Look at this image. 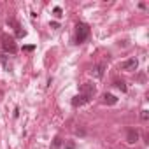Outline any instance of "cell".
<instances>
[{"label": "cell", "mask_w": 149, "mask_h": 149, "mask_svg": "<svg viewBox=\"0 0 149 149\" xmlns=\"http://www.w3.org/2000/svg\"><path fill=\"white\" fill-rule=\"evenodd\" d=\"M76 28H77V32H76V39H77V42L81 44V42H84V40L88 39V35H90V26H88L86 23H79Z\"/></svg>", "instance_id": "cell-1"}, {"label": "cell", "mask_w": 149, "mask_h": 149, "mask_svg": "<svg viewBox=\"0 0 149 149\" xmlns=\"http://www.w3.org/2000/svg\"><path fill=\"white\" fill-rule=\"evenodd\" d=\"M2 47H4L6 53H11V54H14V53L18 51V46H16L14 39H13V37H7V35L2 37Z\"/></svg>", "instance_id": "cell-2"}, {"label": "cell", "mask_w": 149, "mask_h": 149, "mask_svg": "<svg viewBox=\"0 0 149 149\" xmlns=\"http://www.w3.org/2000/svg\"><path fill=\"white\" fill-rule=\"evenodd\" d=\"M90 98H91V97H86V95H81V93H79V95H76V97L72 98V105H74V107H81V105L88 104Z\"/></svg>", "instance_id": "cell-3"}, {"label": "cell", "mask_w": 149, "mask_h": 149, "mask_svg": "<svg viewBox=\"0 0 149 149\" xmlns=\"http://www.w3.org/2000/svg\"><path fill=\"white\" fill-rule=\"evenodd\" d=\"M137 67H139V61L135 58H130V60H126V61L121 63V68L123 70H135Z\"/></svg>", "instance_id": "cell-4"}, {"label": "cell", "mask_w": 149, "mask_h": 149, "mask_svg": "<svg viewBox=\"0 0 149 149\" xmlns=\"http://www.w3.org/2000/svg\"><path fill=\"white\" fill-rule=\"evenodd\" d=\"M81 95H86V97H93L95 95V86L91 83H84L81 86Z\"/></svg>", "instance_id": "cell-5"}, {"label": "cell", "mask_w": 149, "mask_h": 149, "mask_svg": "<svg viewBox=\"0 0 149 149\" xmlns=\"http://www.w3.org/2000/svg\"><path fill=\"white\" fill-rule=\"evenodd\" d=\"M126 140L130 144H135L139 140V132L137 130H128V135H126Z\"/></svg>", "instance_id": "cell-6"}, {"label": "cell", "mask_w": 149, "mask_h": 149, "mask_svg": "<svg viewBox=\"0 0 149 149\" xmlns=\"http://www.w3.org/2000/svg\"><path fill=\"white\" fill-rule=\"evenodd\" d=\"M104 102H105L107 105H114V104H118V98H116L114 95H111V93H105V95H104Z\"/></svg>", "instance_id": "cell-7"}, {"label": "cell", "mask_w": 149, "mask_h": 149, "mask_svg": "<svg viewBox=\"0 0 149 149\" xmlns=\"http://www.w3.org/2000/svg\"><path fill=\"white\" fill-rule=\"evenodd\" d=\"M104 70H105V67L104 65H97L95 67V70H93V74H95V77H104Z\"/></svg>", "instance_id": "cell-8"}, {"label": "cell", "mask_w": 149, "mask_h": 149, "mask_svg": "<svg viewBox=\"0 0 149 149\" xmlns=\"http://www.w3.org/2000/svg\"><path fill=\"white\" fill-rule=\"evenodd\" d=\"M0 60H2V65H4V68H6L7 72H9V70L13 68V67H11V63L7 61V56H0Z\"/></svg>", "instance_id": "cell-9"}, {"label": "cell", "mask_w": 149, "mask_h": 149, "mask_svg": "<svg viewBox=\"0 0 149 149\" xmlns=\"http://www.w3.org/2000/svg\"><path fill=\"white\" fill-rule=\"evenodd\" d=\"M61 147V139L60 137H56L54 140H53V146H51V149H60Z\"/></svg>", "instance_id": "cell-10"}, {"label": "cell", "mask_w": 149, "mask_h": 149, "mask_svg": "<svg viewBox=\"0 0 149 149\" xmlns=\"http://www.w3.org/2000/svg\"><path fill=\"white\" fill-rule=\"evenodd\" d=\"M116 88H118V90H121L123 93L126 91V84H125L123 81H116Z\"/></svg>", "instance_id": "cell-11"}, {"label": "cell", "mask_w": 149, "mask_h": 149, "mask_svg": "<svg viewBox=\"0 0 149 149\" xmlns=\"http://www.w3.org/2000/svg\"><path fill=\"white\" fill-rule=\"evenodd\" d=\"M16 35H18V37H25V35H26V32H25V30H21L19 26H16Z\"/></svg>", "instance_id": "cell-12"}, {"label": "cell", "mask_w": 149, "mask_h": 149, "mask_svg": "<svg viewBox=\"0 0 149 149\" xmlns=\"http://www.w3.org/2000/svg\"><path fill=\"white\" fill-rule=\"evenodd\" d=\"M140 118H142V121H147L149 119V111H142L140 112Z\"/></svg>", "instance_id": "cell-13"}, {"label": "cell", "mask_w": 149, "mask_h": 149, "mask_svg": "<svg viewBox=\"0 0 149 149\" xmlns=\"http://www.w3.org/2000/svg\"><path fill=\"white\" fill-rule=\"evenodd\" d=\"M63 149H76V144H74V142H67L63 146Z\"/></svg>", "instance_id": "cell-14"}, {"label": "cell", "mask_w": 149, "mask_h": 149, "mask_svg": "<svg viewBox=\"0 0 149 149\" xmlns=\"http://www.w3.org/2000/svg\"><path fill=\"white\" fill-rule=\"evenodd\" d=\"M53 13H54V16H56V18H61V9H60V7H54V11H53Z\"/></svg>", "instance_id": "cell-15"}, {"label": "cell", "mask_w": 149, "mask_h": 149, "mask_svg": "<svg viewBox=\"0 0 149 149\" xmlns=\"http://www.w3.org/2000/svg\"><path fill=\"white\" fill-rule=\"evenodd\" d=\"M23 49H25V51H33V49H35V46H25Z\"/></svg>", "instance_id": "cell-16"}, {"label": "cell", "mask_w": 149, "mask_h": 149, "mask_svg": "<svg viewBox=\"0 0 149 149\" xmlns=\"http://www.w3.org/2000/svg\"><path fill=\"white\" fill-rule=\"evenodd\" d=\"M51 28H54V30H56V28H60V25H58L56 21H53V23H51Z\"/></svg>", "instance_id": "cell-17"}]
</instances>
